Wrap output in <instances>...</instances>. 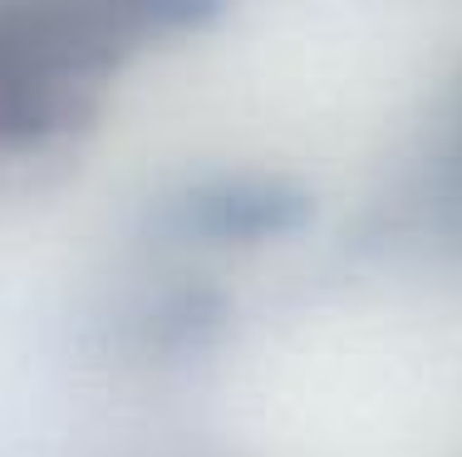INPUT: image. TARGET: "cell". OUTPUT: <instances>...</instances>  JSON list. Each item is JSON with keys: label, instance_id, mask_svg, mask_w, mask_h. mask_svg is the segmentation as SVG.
I'll return each mask as SVG.
<instances>
[{"label": "cell", "instance_id": "obj_1", "mask_svg": "<svg viewBox=\"0 0 462 457\" xmlns=\"http://www.w3.org/2000/svg\"><path fill=\"white\" fill-rule=\"evenodd\" d=\"M305 216H310V192L300 182L266 178V172H222L168 197L158 222L197 246H251L291 236L295 226H305Z\"/></svg>", "mask_w": 462, "mask_h": 457}, {"label": "cell", "instance_id": "obj_2", "mask_svg": "<svg viewBox=\"0 0 462 457\" xmlns=\"http://www.w3.org/2000/svg\"><path fill=\"white\" fill-rule=\"evenodd\" d=\"M457 168H462V148H457Z\"/></svg>", "mask_w": 462, "mask_h": 457}]
</instances>
